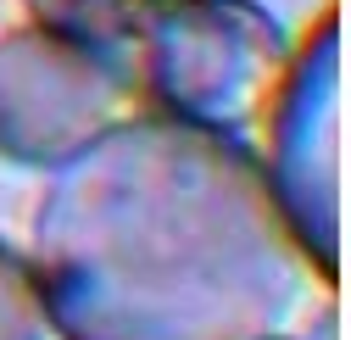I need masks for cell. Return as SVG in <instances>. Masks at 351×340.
<instances>
[{"label":"cell","instance_id":"obj_1","mask_svg":"<svg viewBox=\"0 0 351 340\" xmlns=\"http://www.w3.org/2000/svg\"><path fill=\"white\" fill-rule=\"evenodd\" d=\"M28 274L62 340H268L318 279L268 167L167 112L51 167Z\"/></svg>","mask_w":351,"mask_h":340},{"label":"cell","instance_id":"obj_7","mask_svg":"<svg viewBox=\"0 0 351 340\" xmlns=\"http://www.w3.org/2000/svg\"><path fill=\"white\" fill-rule=\"evenodd\" d=\"M268 340H285V335H268Z\"/></svg>","mask_w":351,"mask_h":340},{"label":"cell","instance_id":"obj_3","mask_svg":"<svg viewBox=\"0 0 351 340\" xmlns=\"http://www.w3.org/2000/svg\"><path fill=\"white\" fill-rule=\"evenodd\" d=\"M268 179L324 284L340 279V184H346V56L340 6H324L268 95Z\"/></svg>","mask_w":351,"mask_h":340},{"label":"cell","instance_id":"obj_4","mask_svg":"<svg viewBox=\"0 0 351 340\" xmlns=\"http://www.w3.org/2000/svg\"><path fill=\"white\" fill-rule=\"evenodd\" d=\"M140 78L39 23L0 34V156L17 167H56L123 117Z\"/></svg>","mask_w":351,"mask_h":340},{"label":"cell","instance_id":"obj_6","mask_svg":"<svg viewBox=\"0 0 351 340\" xmlns=\"http://www.w3.org/2000/svg\"><path fill=\"white\" fill-rule=\"evenodd\" d=\"M0 340H45V307H39L34 274L6 240H0Z\"/></svg>","mask_w":351,"mask_h":340},{"label":"cell","instance_id":"obj_5","mask_svg":"<svg viewBox=\"0 0 351 340\" xmlns=\"http://www.w3.org/2000/svg\"><path fill=\"white\" fill-rule=\"evenodd\" d=\"M23 6L34 12L39 28L67 34L78 45L134 67V39H140V23H145L151 0H23Z\"/></svg>","mask_w":351,"mask_h":340},{"label":"cell","instance_id":"obj_2","mask_svg":"<svg viewBox=\"0 0 351 340\" xmlns=\"http://www.w3.org/2000/svg\"><path fill=\"white\" fill-rule=\"evenodd\" d=\"M285 56V28L256 0H151L134 39V78L167 117L234 134L262 117Z\"/></svg>","mask_w":351,"mask_h":340}]
</instances>
